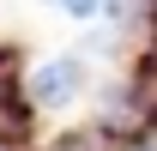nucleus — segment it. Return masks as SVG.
Here are the masks:
<instances>
[{
  "instance_id": "obj_1",
  "label": "nucleus",
  "mask_w": 157,
  "mask_h": 151,
  "mask_svg": "<svg viewBox=\"0 0 157 151\" xmlns=\"http://www.w3.org/2000/svg\"><path fill=\"white\" fill-rule=\"evenodd\" d=\"M103 85V60L91 48H48L42 60L24 67V97L36 115H73L85 109Z\"/></svg>"
}]
</instances>
